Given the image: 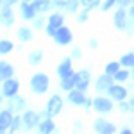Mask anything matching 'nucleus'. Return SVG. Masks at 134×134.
<instances>
[{
    "mask_svg": "<svg viewBox=\"0 0 134 134\" xmlns=\"http://www.w3.org/2000/svg\"><path fill=\"white\" fill-rule=\"evenodd\" d=\"M21 120H23V131H34V129H38V125L41 122V116L38 111L25 109L21 113Z\"/></svg>",
    "mask_w": 134,
    "mask_h": 134,
    "instance_id": "5",
    "label": "nucleus"
},
{
    "mask_svg": "<svg viewBox=\"0 0 134 134\" xmlns=\"http://www.w3.org/2000/svg\"><path fill=\"white\" fill-rule=\"evenodd\" d=\"M34 29L32 27H27V25H20L18 29H16V38H18V41L20 43H29L32 41V38H34Z\"/></svg>",
    "mask_w": 134,
    "mask_h": 134,
    "instance_id": "17",
    "label": "nucleus"
},
{
    "mask_svg": "<svg viewBox=\"0 0 134 134\" xmlns=\"http://www.w3.org/2000/svg\"><path fill=\"white\" fill-rule=\"evenodd\" d=\"M127 13H129V18H131V20L134 21V4H132V5H129V7H127Z\"/></svg>",
    "mask_w": 134,
    "mask_h": 134,
    "instance_id": "44",
    "label": "nucleus"
},
{
    "mask_svg": "<svg viewBox=\"0 0 134 134\" xmlns=\"http://www.w3.org/2000/svg\"><path fill=\"white\" fill-rule=\"evenodd\" d=\"M129 105H131V113L134 114V95H131V98H129Z\"/></svg>",
    "mask_w": 134,
    "mask_h": 134,
    "instance_id": "46",
    "label": "nucleus"
},
{
    "mask_svg": "<svg viewBox=\"0 0 134 134\" xmlns=\"http://www.w3.org/2000/svg\"><path fill=\"white\" fill-rule=\"evenodd\" d=\"M72 57H63L59 64L55 66V72H57V77L63 79V77H68V75H72L73 73V64H72Z\"/></svg>",
    "mask_w": 134,
    "mask_h": 134,
    "instance_id": "15",
    "label": "nucleus"
},
{
    "mask_svg": "<svg viewBox=\"0 0 134 134\" xmlns=\"http://www.w3.org/2000/svg\"><path fill=\"white\" fill-rule=\"evenodd\" d=\"M86 98H88V97H86V91L79 90V88H73L70 91H66V100H68V104H72L73 107L84 105Z\"/></svg>",
    "mask_w": 134,
    "mask_h": 134,
    "instance_id": "13",
    "label": "nucleus"
},
{
    "mask_svg": "<svg viewBox=\"0 0 134 134\" xmlns=\"http://www.w3.org/2000/svg\"><path fill=\"white\" fill-rule=\"evenodd\" d=\"M55 31H57L55 27H52V25H48V23H47V27H45V34H47L48 38H54V34H55Z\"/></svg>",
    "mask_w": 134,
    "mask_h": 134,
    "instance_id": "39",
    "label": "nucleus"
},
{
    "mask_svg": "<svg viewBox=\"0 0 134 134\" xmlns=\"http://www.w3.org/2000/svg\"><path fill=\"white\" fill-rule=\"evenodd\" d=\"M14 50V43L11 40H0V55H7Z\"/></svg>",
    "mask_w": 134,
    "mask_h": 134,
    "instance_id": "29",
    "label": "nucleus"
},
{
    "mask_svg": "<svg viewBox=\"0 0 134 134\" xmlns=\"http://www.w3.org/2000/svg\"><path fill=\"white\" fill-rule=\"evenodd\" d=\"M84 109H86V111H90V109H93V98H90V97H88V98H86V102H84V105H82Z\"/></svg>",
    "mask_w": 134,
    "mask_h": 134,
    "instance_id": "42",
    "label": "nucleus"
},
{
    "mask_svg": "<svg viewBox=\"0 0 134 134\" xmlns=\"http://www.w3.org/2000/svg\"><path fill=\"white\" fill-rule=\"evenodd\" d=\"M132 4H134V0H132Z\"/></svg>",
    "mask_w": 134,
    "mask_h": 134,
    "instance_id": "53",
    "label": "nucleus"
},
{
    "mask_svg": "<svg viewBox=\"0 0 134 134\" xmlns=\"http://www.w3.org/2000/svg\"><path fill=\"white\" fill-rule=\"evenodd\" d=\"M0 88H2V93H4V97H5V98L14 97V95H18V90H20V81H18L16 77L5 79V81H2V82H0Z\"/></svg>",
    "mask_w": 134,
    "mask_h": 134,
    "instance_id": "9",
    "label": "nucleus"
},
{
    "mask_svg": "<svg viewBox=\"0 0 134 134\" xmlns=\"http://www.w3.org/2000/svg\"><path fill=\"white\" fill-rule=\"evenodd\" d=\"M52 4H54V9L63 11V13H64V5H66V0H52Z\"/></svg>",
    "mask_w": 134,
    "mask_h": 134,
    "instance_id": "37",
    "label": "nucleus"
},
{
    "mask_svg": "<svg viewBox=\"0 0 134 134\" xmlns=\"http://www.w3.org/2000/svg\"><path fill=\"white\" fill-rule=\"evenodd\" d=\"M2 104H5V97L2 93V88H0V109H2Z\"/></svg>",
    "mask_w": 134,
    "mask_h": 134,
    "instance_id": "48",
    "label": "nucleus"
},
{
    "mask_svg": "<svg viewBox=\"0 0 134 134\" xmlns=\"http://www.w3.org/2000/svg\"><path fill=\"white\" fill-rule=\"evenodd\" d=\"M81 5L86 7V9H100V5H102V0H81Z\"/></svg>",
    "mask_w": 134,
    "mask_h": 134,
    "instance_id": "30",
    "label": "nucleus"
},
{
    "mask_svg": "<svg viewBox=\"0 0 134 134\" xmlns=\"http://www.w3.org/2000/svg\"><path fill=\"white\" fill-rule=\"evenodd\" d=\"M63 107H64V98H63L59 93H54L48 97V100L45 104V111L48 113V116H57V114L63 111Z\"/></svg>",
    "mask_w": 134,
    "mask_h": 134,
    "instance_id": "3",
    "label": "nucleus"
},
{
    "mask_svg": "<svg viewBox=\"0 0 134 134\" xmlns=\"http://www.w3.org/2000/svg\"><path fill=\"white\" fill-rule=\"evenodd\" d=\"M25 2H34V0H25Z\"/></svg>",
    "mask_w": 134,
    "mask_h": 134,
    "instance_id": "51",
    "label": "nucleus"
},
{
    "mask_svg": "<svg viewBox=\"0 0 134 134\" xmlns=\"http://www.w3.org/2000/svg\"><path fill=\"white\" fill-rule=\"evenodd\" d=\"M113 84H114V77L104 72L95 79V91H97V95H107V91L111 90Z\"/></svg>",
    "mask_w": 134,
    "mask_h": 134,
    "instance_id": "4",
    "label": "nucleus"
},
{
    "mask_svg": "<svg viewBox=\"0 0 134 134\" xmlns=\"http://www.w3.org/2000/svg\"><path fill=\"white\" fill-rule=\"evenodd\" d=\"M93 131L98 132V134H114L116 132V125H114L113 122L102 118V114H100V116L95 118V122H93Z\"/></svg>",
    "mask_w": 134,
    "mask_h": 134,
    "instance_id": "8",
    "label": "nucleus"
},
{
    "mask_svg": "<svg viewBox=\"0 0 134 134\" xmlns=\"http://www.w3.org/2000/svg\"><path fill=\"white\" fill-rule=\"evenodd\" d=\"M77 81H79V73L77 72H73L68 77H63V79H59V90L61 91H70L73 88H77Z\"/></svg>",
    "mask_w": 134,
    "mask_h": 134,
    "instance_id": "16",
    "label": "nucleus"
},
{
    "mask_svg": "<svg viewBox=\"0 0 134 134\" xmlns=\"http://www.w3.org/2000/svg\"><path fill=\"white\" fill-rule=\"evenodd\" d=\"M16 75V70H14V66L11 64L9 61H0V82L2 81H5V79H11V77H14Z\"/></svg>",
    "mask_w": 134,
    "mask_h": 134,
    "instance_id": "18",
    "label": "nucleus"
},
{
    "mask_svg": "<svg viewBox=\"0 0 134 134\" xmlns=\"http://www.w3.org/2000/svg\"><path fill=\"white\" fill-rule=\"evenodd\" d=\"M88 47H90L91 50H97V48H98V40H95V38H91V40L88 41Z\"/></svg>",
    "mask_w": 134,
    "mask_h": 134,
    "instance_id": "41",
    "label": "nucleus"
},
{
    "mask_svg": "<svg viewBox=\"0 0 134 134\" xmlns=\"http://www.w3.org/2000/svg\"><path fill=\"white\" fill-rule=\"evenodd\" d=\"M116 105H118V111L120 113H131V105H129V100H120V102H116Z\"/></svg>",
    "mask_w": 134,
    "mask_h": 134,
    "instance_id": "34",
    "label": "nucleus"
},
{
    "mask_svg": "<svg viewBox=\"0 0 134 134\" xmlns=\"http://www.w3.org/2000/svg\"><path fill=\"white\" fill-rule=\"evenodd\" d=\"M73 127H75L77 131H81V129H82V122H81V120H75V124H73Z\"/></svg>",
    "mask_w": 134,
    "mask_h": 134,
    "instance_id": "47",
    "label": "nucleus"
},
{
    "mask_svg": "<svg viewBox=\"0 0 134 134\" xmlns=\"http://www.w3.org/2000/svg\"><path fill=\"white\" fill-rule=\"evenodd\" d=\"M54 43L55 45H59V47H68L70 43L73 41V32L66 27V25H61L57 31H55V34H54Z\"/></svg>",
    "mask_w": 134,
    "mask_h": 134,
    "instance_id": "7",
    "label": "nucleus"
},
{
    "mask_svg": "<svg viewBox=\"0 0 134 134\" xmlns=\"http://www.w3.org/2000/svg\"><path fill=\"white\" fill-rule=\"evenodd\" d=\"M29 90L34 95H45V93L50 90V77L43 72L34 73L29 81Z\"/></svg>",
    "mask_w": 134,
    "mask_h": 134,
    "instance_id": "1",
    "label": "nucleus"
},
{
    "mask_svg": "<svg viewBox=\"0 0 134 134\" xmlns=\"http://www.w3.org/2000/svg\"><path fill=\"white\" fill-rule=\"evenodd\" d=\"M81 0H66V5H64V13L66 14H77L81 11Z\"/></svg>",
    "mask_w": 134,
    "mask_h": 134,
    "instance_id": "26",
    "label": "nucleus"
},
{
    "mask_svg": "<svg viewBox=\"0 0 134 134\" xmlns=\"http://www.w3.org/2000/svg\"><path fill=\"white\" fill-rule=\"evenodd\" d=\"M2 5H4V2H2V0H0V9H2Z\"/></svg>",
    "mask_w": 134,
    "mask_h": 134,
    "instance_id": "50",
    "label": "nucleus"
},
{
    "mask_svg": "<svg viewBox=\"0 0 134 134\" xmlns=\"http://www.w3.org/2000/svg\"><path fill=\"white\" fill-rule=\"evenodd\" d=\"M131 79L134 81V68H131Z\"/></svg>",
    "mask_w": 134,
    "mask_h": 134,
    "instance_id": "49",
    "label": "nucleus"
},
{
    "mask_svg": "<svg viewBox=\"0 0 134 134\" xmlns=\"http://www.w3.org/2000/svg\"><path fill=\"white\" fill-rule=\"evenodd\" d=\"M23 129V120H21V114H13V120L9 125V132H18Z\"/></svg>",
    "mask_w": 134,
    "mask_h": 134,
    "instance_id": "28",
    "label": "nucleus"
},
{
    "mask_svg": "<svg viewBox=\"0 0 134 134\" xmlns=\"http://www.w3.org/2000/svg\"><path fill=\"white\" fill-rule=\"evenodd\" d=\"M116 4H118V0H104L102 5H100V9H102V13H105V11H111L113 7H116Z\"/></svg>",
    "mask_w": 134,
    "mask_h": 134,
    "instance_id": "33",
    "label": "nucleus"
},
{
    "mask_svg": "<svg viewBox=\"0 0 134 134\" xmlns=\"http://www.w3.org/2000/svg\"><path fill=\"white\" fill-rule=\"evenodd\" d=\"M118 7H129V5H132V0H118V4H116Z\"/></svg>",
    "mask_w": 134,
    "mask_h": 134,
    "instance_id": "40",
    "label": "nucleus"
},
{
    "mask_svg": "<svg viewBox=\"0 0 134 134\" xmlns=\"http://www.w3.org/2000/svg\"><path fill=\"white\" fill-rule=\"evenodd\" d=\"M5 107H7L13 114H21L25 109H29V107H27V100H25L21 95H14V97L5 98Z\"/></svg>",
    "mask_w": 134,
    "mask_h": 134,
    "instance_id": "6",
    "label": "nucleus"
},
{
    "mask_svg": "<svg viewBox=\"0 0 134 134\" xmlns=\"http://www.w3.org/2000/svg\"><path fill=\"white\" fill-rule=\"evenodd\" d=\"M38 132H41V134L55 132V122L52 120V116H45V118H41V122H40V125H38Z\"/></svg>",
    "mask_w": 134,
    "mask_h": 134,
    "instance_id": "20",
    "label": "nucleus"
},
{
    "mask_svg": "<svg viewBox=\"0 0 134 134\" xmlns=\"http://www.w3.org/2000/svg\"><path fill=\"white\" fill-rule=\"evenodd\" d=\"M14 20H16V14H14V11H13V5H2V9H0V25L2 27H13L14 25Z\"/></svg>",
    "mask_w": 134,
    "mask_h": 134,
    "instance_id": "12",
    "label": "nucleus"
},
{
    "mask_svg": "<svg viewBox=\"0 0 134 134\" xmlns=\"http://www.w3.org/2000/svg\"><path fill=\"white\" fill-rule=\"evenodd\" d=\"M122 68V64H120V61H109L107 64H105V68H104V72L109 73V75H114V73L118 72Z\"/></svg>",
    "mask_w": 134,
    "mask_h": 134,
    "instance_id": "31",
    "label": "nucleus"
},
{
    "mask_svg": "<svg viewBox=\"0 0 134 134\" xmlns=\"http://www.w3.org/2000/svg\"><path fill=\"white\" fill-rule=\"evenodd\" d=\"M107 95L113 98L114 102H120V100H127V97H129V88L124 86L122 82H114L111 86V90L107 91Z\"/></svg>",
    "mask_w": 134,
    "mask_h": 134,
    "instance_id": "11",
    "label": "nucleus"
},
{
    "mask_svg": "<svg viewBox=\"0 0 134 134\" xmlns=\"http://www.w3.org/2000/svg\"><path fill=\"white\" fill-rule=\"evenodd\" d=\"M47 23H48V16H45V14H38V16L31 21V27L34 29V31H45Z\"/></svg>",
    "mask_w": 134,
    "mask_h": 134,
    "instance_id": "24",
    "label": "nucleus"
},
{
    "mask_svg": "<svg viewBox=\"0 0 134 134\" xmlns=\"http://www.w3.org/2000/svg\"><path fill=\"white\" fill-rule=\"evenodd\" d=\"M79 79H81V81H90V82H91V72H90V70H88V68H84V70H79Z\"/></svg>",
    "mask_w": 134,
    "mask_h": 134,
    "instance_id": "36",
    "label": "nucleus"
},
{
    "mask_svg": "<svg viewBox=\"0 0 134 134\" xmlns=\"http://www.w3.org/2000/svg\"><path fill=\"white\" fill-rule=\"evenodd\" d=\"M48 25L55 27V29H59L61 25H64V13H61V11L52 13L50 16H48Z\"/></svg>",
    "mask_w": 134,
    "mask_h": 134,
    "instance_id": "23",
    "label": "nucleus"
},
{
    "mask_svg": "<svg viewBox=\"0 0 134 134\" xmlns=\"http://www.w3.org/2000/svg\"><path fill=\"white\" fill-rule=\"evenodd\" d=\"M70 57H72L73 61H79V59H82V50H81L79 47H73L72 52H70Z\"/></svg>",
    "mask_w": 134,
    "mask_h": 134,
    "instance_id": "35",
    "label": "nucleus"
},
{
    "mask_svg": "<svg viewBox=\"0 0 134 134\" xmlns=\"http://www.w3.org/2000/svg\"><path fill=\"white\" fill-rule=\"evenodd\" d=\"M18 9H20V16L23 21H32L36 16H38V11L34 9V5H32V2H25V0H21L20 4H18Z\"/></svg>",
    "mask_w": 134,
    "mask_h": 134,
    "instance_id": "14",
    "label": "nucleus"
},
{
    "mask_svg": "<svg viewBox=\"0 0 134 134\" xmlns=\"http://www.w3.org/2000/svg\"><path fill=\"white\" fill-rule=\"evenodd\" d=\"M132 129H134V122H132Z\"/></svg>",
    "mask_w": 134,
    "mask_h": 134,
    "instance_id": "52",
    "label": "nucleus"
},
{
    "mask_svg": "<svg viewBox=\"0 0 134 134\" xmlns=\"http://www.w3.org/2000/svg\"><path fill=\"white\" fill-rule=\"evenodd\" d=\"M11 120H13V113H11L7 107L0 109V134H2V132H7V131H9Z\"/></svg>",
    "mask_w": 134,
    "mask_h": 134,
    "instance_id": "19",
    "label": "nucleus"
},
{
    "mask_svg": "<svg viewBox=\"0 0 134 134\" xmlns=\"http://www.w3.org/2000/svg\"><path fill=\"white\" fill-rule=\"evenodd\" d=\"M127 23H129V13H127V9L116 5V11H114V14H113V25L118 31H125Z\"/></svg>",
    "mask_w": 134,
    "mask_h": 134,
    "instance_id": "10",
    "label": "nucleus"
},
{
    "mask_svg": "<svg viewBox=\"0 0 134 134\" xmlns=\"http://www.w3.org/2000/svg\"><path fill=\"white\" fill-rule=\"evenodd\" d=\"M32 5H34V9L38 11V14H47V13H50L54 9L52 0H34Z\"/></svg>",
    "mask_w": 134,
    "mask_h": 134,
    "instance_id": "21",
    "label": "nucleus"
},
{
    "mask_svg": "<svg viewBox=\"0 0 134 134\" xmlns=\"http://www.w3.org/2000/svg\"><path fill=\"white\" fill-rule=\"evenodd\" d=\"M114 77V82H122V84H125V82H129V79H131V70L129 68H120L118 72L113 75Z\"/></svg>",
    "mask_w": 134,
    "mask_h": 134,
    "instance_id": "25",
    "label": "nucleus"
},
{
    "mask_svg": "<svg viewBox=\"0 0 134 134\" xmlns=\"http://www.w3.org/2000/svg\"><path fill=\"white\" fill-rule=\"evenodd\" d=\"M134 132V129H132V125L131 127H124L122 131H120V134H132Z\"/></svg>",
    "mask_w": 134,
    "mask_h": 134,
    "instance_id": "43",
    "label": "nucleus"
},
{
    "mask_svg": "<svg viewBox=\"0 0 134 134\" xmlns=\"http://www.w3.org/2000/svg\"><path fill=\"white\" fill-rule=\"evenodd\" d=\"M5 5H16V4H20L21 0H2Z\"/></svg>",
    "mask_w": 134,
    "mask_h": 134,
    "instance_id": "45",
    "label": "nucleus"
},
{
    "mask_svg": "<svg viewBox=\"0 0 134 134\" xmlns=\"http://www.w3.org/2000/svg\"><path fill=\"white\" fill-rule=\"evenodd\" d=\"M114 107V100L109 95H97L93 98V111L98 114H107L111 113Z\"/></svg>",
    "mask_w": 134,
    "mask_h": 134,
    "instance_id": "2",
    "label": "nucleus"
},
{
    "mask_svg": "<svg viewBox=\"0 0 134 134\" xmlns=\"http://www.w3.org/2000/svg\"><path fill=\"white\" fill-rule=\"evenodd\" d=\"M75 16H77V18H75V20H77V23H86V21L90 20V9L81 7V11H79Z\"/></svg>",
    "mask_w": 134,
    "mask_h": 134,
    "instance_id": "32",
    "label": "nucleus"
},
{
    "mask_svg": "<svg viewBox=\"0 0 134 134\" xmlns=\"http://www.w3.org/2000/svg\"><path fill=\"white\" fill-rule=\"evenodd\" d=\"M90 81H81V79H79V81H77V88H79V90H82V91H86V90H88V88H90Z\"/></svg>",
    "mask_w": 134,
    "mask_h": 134,
    "instance_id": "38",
    "label": "nucleus"
},
{
    "mask_svg": "<svg viewBox=\"0 0 134 134\" xmlns=\"http://www.w3.org/2000/svg\"><path fill=\"white\" fill-rule=\"evenodd\" d=\"M45 59V54H43L41 48H36V50H31L29 52V64L31 66H40Z\"/></svg>",
    "mask_w": 134,
    "mask_h": 134,
    "instance_id": "22",
    "label": "nucleus"
},
{
    "mask_svg": "<svg viewBox=\"0 0 134 134\" xmlns=\"http://www.w3.org/2000/svg\"><path fill=\"white\" fill-rule=\"evenodd\" d=\"M118 61H120V64H122L124 68H129V70L134 68V52H125Z\"/></svg>",
    "mask_w": 134,
    "mask_h": 134,
    "instance_id": "27",
    "label": "nucleus"
}]
</instances>
